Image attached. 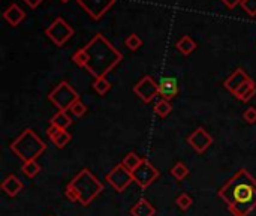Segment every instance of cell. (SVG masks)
I'll list each match as a JSON object with an SVG mask.
<instances>
[{"mask_svg": "<svg viewBox=\"0 0 256 216\" xmlns=\"http://www.w3.org/2000/svg\"><path fill=\"white\" fill-rule=\"evenodd\" d=\"M154 207L147 201V200H140L132 209H131V213L132 216H153L154 215Z\"/></svg>", "mask_w": 256, "mask_h": 216, "instance_id": "cell-17", "label": "cell"}, {"mask_svg": "<svg viewBox=\"0 0 256 216\" xmlns=\"http://www.w3.org/2000/svg\"><path fill=\"white\" fill-rule=\"evenodd\" d=\"M171 173H173V176H174L177 180H183V179L189 174V168H187L183 162H177Z\"/></svg>", "mask_w": 256, "mask_h": 216, "instance_id": "cell-24", "label": "cell"}, {"mask_svg": "<svg viewBox=\"0 0 256 216\" xmlns=\"http://www.w3.org/2000/svg\"><path fill=\"white\" fill-rule=\"evenodd\" d=\"M93 89L96 90V93H99L102 96V95L108 93V90L111 89V84L105 77H101V78H96V81L93 83Z\"/></svg>", "mask_w": 256, "mask_h": 216, "instance_id": "cell-22", "label": "cell"}, {"mask_svg": "<svg viewBox=\"0 0 256 216\" xmlns=\"http://www.w3.org/2000/svg\"><path fill=\"white\" fill-rule=\"evenodd\" d=\"M24 2H26L30 8H36V6H39L42 2H44V0H24Z\"/></svg>", "mask_w": 256, "mask_h": 216, "instance_id": "cell-33", "label": "cell"}, {"mask_svg": "<svg viewBox=\"0 0 256 216\" xmlns=\"http://www.w3.org/2000/svg\"><path fill=\"white\" fill-rule=\"evenodd\" d=\"M177 50L184 54L189 56L190 53H193L196 50V42L190 38V36H183L179 42H177Z\"/></svg>", "mask_w": 256, "mask_h": 216, "instance_id": "cell-18", "label": "cell"}, {"mask_svg": "<svg viewBox=\"0 0 256 216\" xmlns=\"http://www.w3.org/2000/svg\"><path fill=\"white\" fill-rule=\"evenodd\" d=\"M171 110H173V107H171L169 101H166V99L159 101V102L156 104V107H154L156 114H157V116H160V117H166V116L171 113Z\"/></svg>", "mask_w": 256, "mask_h": 216, "instance_id": "cell-26", "label": "cell"}, {"mask_svg": "<svg viewBox=\"0 0 256 216\" xmlns=\"http://www.w3.org/2000/svg\"><path fill=\"white\" fill-rule=\"evenodd\" d=\"M48 99L57 108H60V111H66V110H69L72 107L73 102L78 101V93L71 87L66 81H62L57 87L50 93Z\"/></svg>", "mask_w": 256, "mask_h": 216, "instance_id": "cell-5", "label": "cell"}, {"mask_svg": "<svg viewBox=\"0 0 256 216\" xmlns=\"http://www.w3.org/2000/svg\"><path fill=\"white\" fill-rule=\"evenodd\" d=\"M143 161L144 159H141L137 153H129L126 158H124V161H123V165L129 170V171H134V170H137L141 164H143Z\"/></svg>", "mask_w": 256, "mask_h": 216, "instance_id": "cell-21", "label": "cell"}, {"mask_svg": "<svg viewBox=\"0 0 256 216\" xmlns=\"http://www.w3.org/2000/svg\"><path fill=\"white\" fill-rule=\"evenodd\" d=\"M255 93H256V84H255L253 80L249 78L247 81H244L240 87L234 92V96L237 99L243 101V102H247V101H250L255 96Z\"/></svg>", "mask_w": 256, "mask_h": 216, "instance_id": "cell-13", "label": "cell"}, {"mask_svg": "<svg viewBox=\"0 0 256 216\" xmlns=\"http://www.w3.org/2000/svg\"><path fill=\"white\" fill-rule=\"evenodd\" d=\"M159 177V171L157 168H154L148 161H143V164L132 171V179L141 186V188H147L148 185H151L156 179Z\"/></svg>", "mask_w": 256, "mask_h": 216, "instance_id": "cell-7", "label": "cell"}, {"mask_svg": "<svg viewBox=\"0 0 256 216\" xmlns=\"http://www.w3.org/2000/svg\"><path fill=\"white\" fill-rule=\"evenodd\" d=\"M107 180L118 191V192H123L126 189V186L129 185L134 179H132V171L127 170L123 164L121 165H117L110 174L107 176Z\"/></svg>", "mask_w": 256, "mask_h": 216, "instance_id": "cell-9", "label": "cell"}, {"mask_svg": "<svg viewBox=\"0 0 256 216\" xmlns=\"http://www.w3.org/2000/svg\"><path fill=\"white\" fill-rule=\"evenodd\" d=\"M157 86H159V95L166 101H171L179 93V84L174 77H162Z\"/></svg>", "mask_w": 256, "mask_h": 216, "instance_id": "cell-12", "label": "cell"}, {"mask_svg": "<svg viewBox=\"0 0 256 216\" xmlns=\"http://www.w3.org/2000/svg\"><path fill=\"white\" fill-rule=\"evenodd\" d=\"M66 197H68L71 201H78V192H76V189L73 188L72 183H69V185L66 186Z\"/></svg>", "mask_w": 256, "mask_h": 216, "instance_id": "cell-31", "label": "cell"}, {"mask_svg": "<svg viewBox=\"0 0 256 216\" xmlns=\"http://www.w3.org/2000/svg\"><path fill=\"white\" fill-rule=\"evenodd\" d=\"M71 123H72V120H71V117L66 114V111H59L57 114H54V116L51 117V125L57 126L59 129H66V128L71 126Z\"/></svg>", "mask_w": 256, "mask_h": 216, "instance_id": "cell-19", "label": "cell"}, {"mask_svg": "<svg viewBox=\"0 0 256 216\" xmlns=\"http://www.w3.org/2000/svg\"><path fill=\"white\" fill-rule=\"evenodd\" d=\"M21 170H23V173L27 177H35L37 173L40 171V167L36 164V161H26Z\"/></svg>", "mask_w": 256, "mask_h": 216, "instance_id": "cell-23", "label": "cell"}, {"mask_svg": "<svg viewBox=\"0 0 256 216\" xmlns=\"http://www.w3.org/2000/svg\"><path fill=\"white\" fill-rule=\"evenodd\" d=\"M241 8L250 17H255L256 15V0H243V2H241Z\"/></svg>", "mask_w": 256, "mask_h": 216, "instance_id": "cell-28", "label": "cell"}, {"mask_svg": "<svg viewBox=\"0 0 256 216\" xmlns=\"http://www.w3.org/2000/svg\"><path fill=\"white\" fill-rule=\"evenodd\" d=\"M11 149L24 161H35L42 152L45 150V144L39 140L37 135L33 134L32 129H26V131L14 141Z\"/></svg>", "mask_w": 256, "mask_h": 216, "instance_id": "cell-3", "label": "cell"}, {"mask_svg": "<svg viewBox=\"0 0 256 216\" xmlns=\"http://www.w3.org/2000/svg\"><path fill=\"white\" fill-rule=\"evenodd\" d=\"M71 183L78 192V201H81L84 206L89 204L104 188L102 183L96 177L92 176V173L89 170L81 171Z\"/></svg>", "mask_w": 256, "mask_h": 216, "instance_id": "cell-4", "label": "cell"}, {"mask_svg": "<svg viewBox=\"0 0 256 216\" xmlns=\"http://www.w3.org/2000/svg\"><path fill=\"white\" fill-rule=\"evenodd\" d=\"M124 44H126V47L129 48V50L135 51V50H138V48L141 47L143 41H141V38H140V36H138L137 33H132V35H129V36L126 38Z\"/></svg>", "mask_w": 256, "mask_h": 216, "instance_id": "cell-25", "label": "cell"}, {"mask_svg": "<svg viewBox=\"0 0 256 216\" xmlns=\"http://www.w3.org/2000/svg\"><path fill=\"white\" fill-rule=\"evenodd\" d=\"M3 18L11 24V26H18L24 18H26V12L17 5V3H12L5 12H3Z\"/></svg>", "mask_w": 256, "mask_h": 216, "instance_id": "cell-14", "label": "cell"}, {"mask_svg": "<svg viewBox=\"0 0 256 216\" xmlns=\"http://www.w3.org/2000/svg\"><path fill=\"white\" fill-rule=\"evenodd\" d=\"M241 2H243V0H222V3L223 5H226L229 9H234L238 3L241 5Z\"/></svg>", "mask_w": 256, "mask_h": 216, "instance_id": "cell-32", "label": "cell"}, {"mask_svg": "<svg viewBox=\"0 0 256 216\" xmlns=\"http://www.w3.org/2000/svg\"><path fill=\"white\" fill-rule=\"evenodd\" d=\"M249 80V77L246 75V72L243 71V69H237L226 81H225V89H228L229 92H235L240 86L244 83V81H247Z\"/></svg>", "mask_w": 256, "mask_h": 216, "instance_id": "cell-15", "label": "cell"}, {"mask_svg": "<svg viewBox=\"0 0 256 216\" xmlns=\"http://www.w3.org/2000/svg\"><path fill=\"white\" fill-rule=\"evenodd\" d=\"M71 111H72V114L73 116H76V117H81V116H84L85 114V111H87V107H85L79 99L76 101V102H73L72 104V107L69 108Z\"/></svg>", "mask_w": 256, "mask_h": 216, "instance_id": "cell-27", "label": "cell"}, {"mask_svg": "<svg viewBox=\"0 0 256 216\" xmlns=\"http://www.w3.org/2000/svg\"><path fill=\"white\" fill-rule=\"evenodd\" d=\"M187 143L198 153H202V152H205L210 147V144L213 143V138H211V135L205 131L204 128H198L192 135L187 137Z\"/></svg>", "mask_w": 256, "mask_h": 216, "instance_id": "cell-11", "label": "cell"}, {"mask_svg": "<svg viewBox=\"0 0 256 216\" xmlns=\"http://www.w3.org/2000/svg\"><path fill=\"white\" fill-rule=\"evenodd\" d=\"M45 33L56 45L62 47L63 44H66V41H69L73 36L75 32L63 18H56L53 24L45 30Z\"/></svg>", "mask_w": 256, "mask_h": 216, "instance_id": "cell-6", "label": "cell"}, {"mask_svg": "<svg viewBox=\"0 0 256 216\" xmlns=\"http://www.w3.org/2000/svg\"><path fill=\"white\" fill-rule=\"evenodd\" d=\"M60 2H63V3H68V2H69V0H60Z\"/></svg>", "mask_w": 256, "mask_h": 216, "instance_id": "cell-34", "label": "cell"}, {"mask_svg": "<svg viewBox=\"0 0 256 216\" xmlns=\"http://www.w3.org/2000/svg\"><path fill=\"white\" fill-rule=\"evenodd\" d=\"M134 90L144 102H150L159 93V86L154 83V80L151 77L147 75L135 86Z\"/></svg>", "mask_w": 256, "mask_h": 216, "instance_id": "cell-10", "label": "cell"}, {"mask_svg": "<svg viewBox=\"0 0 256 216\" xmlns=\"http://www.w3.org/2000/svg\"><path fill=\"white\" fill-rule=\"evenodd\" d=\"M2 188H3V191H5L9 197H15V195L23 189V183H21V180H20L18 177L9 176V177H6V180L2 183Z\"/></svg>", "mask_w": 256, "mask_h": 216, "instance_id": "cell-16", "label": "cell"}, {"mask_svg": "<svg viewBox=\"0 0 256 216\" xmlns=\"http://www.w3.org/2000/svg\"><path fill=\"white\" fill-rule=\"evenodd\" d=\"M243 117L247 123H255L256 122V108H253V107L246 108V111L243 113Z\"/></svg>", "mask_w": 256, "mask_h": 216, "instance_id": "cell-30", "label": "cell"}, {"mask_svg": "<svg viewBox=\"0 0 256 216\" xmlns=\"http://www.w3.org/2000/svg\"><path fill=\"white\" fill-rule=\"evenodd\" d=\"M76 2L93 20H99L115 3V0H76Z\"/></svg>", "mask_w": 256, "mask_h": 216, "instance_id": "cell-8", "label": "cell"}, {"mask_svg": "<svg viewBox=\"0 0 256 216\" xmlns=\"http://www.w3.org/2000/svg\"><path fill=\"white\" fill-rule=\"evenodd\" d=\"M71 134L66 131V129H59V131L51 137V141L57 146V147H60V149H63L69 141H71Z\"/></svg>", "mask_w": 256, "mask_h": 216, "instance_id": "cell-20", "label": "cell"}, {"mask_svg": "<svg viewBox=\"0 0 256 216\" xmlns=\"http://www.w3.org/2000/svg\"><path fill=\"white\" fill-rule=\"evenodd\" d=\"M177 206L182 209V210H187L190 206H192V198L187 195V194H182L177 200H176Z\"/></svg>", "mask_w": 256, "mask_h": 216, "instance_id": "cell-29", "label": "cell"}, {"mask_svg": "<svg viewBox=\"0 0 256 216\" xmlns=\"http://www.w3.org/2000/svg\"><path fill=\"white\" fill-rule=\"evenodd\" d=\"M121 53L110 44L104 35L98 33L87 45L72 56V60L78 66L87 69L93 77L101 78L105 77L121 60Z\"/></svg>", "mask_w": 256, "mask_h": 216, "instance_id": "cell-1", "label": "cell"}, {"mask_svg": "<svg viewBox=\"0 0 256 216\" xmlns=\"http://www.w3.org/2000/svg\"><path fill=\"white\" fill-rule=\"evenodd\" d=\"M244 177V170L238 171L225 188L220 191V197L228 203L229 209L237 216H247L256 212V180L249 174Z\"/></svg>", "mask_w": 256, "mask_h": 216, "instance_id": "cell-2", "label": "cell"}]
</instances>
